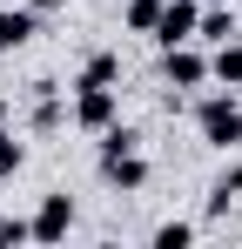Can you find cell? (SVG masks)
<instances>
[{
    "label": "cell",
    "mask_w": 242,
    "mask_h": 249,
    "mask_svg": "<svg viewBox=\"0 0 242 249\" xmlns=\"http://www.w3.org/2000/svg\"><path fill=\"white\" fill-rule=\"evenodd\" d=\"M195 135L208 148H242V101H236V88H215V94L195 101Z\"/></svg>",
    "instance_id": "6da1fadb"
},
{
    "label": "cell",
    "mask_w": 242,
    "mask_h": 249,
    "mask_svg": "<svg viewBox=\"0 0 242 249\" xmlns=\"http://www.w3.org/2000/svg\"><path fill=\"white\" fill-rule=\"evenodd\" d=\"M68 122L87 128V135L115 128V122H121V94H115V88H101V81H74V108H68Z\"/></svg>",
    "instance_id": "7a4b0ae2"
},
{
    "label": "cell",
    "mask_w": 242,
    "mask_h": 249,
    "mask_svg": "<svg viewBox=\"0 0 242 249\" xmlns=\"http://www.w3.org/2000/svg\"><path fill=\"white\" fill-rule=\"evenodd\" d=\"M101 182H108L115 196H141V189H148V155H141V148H115V155H101Z\"/></svg>",
    "instance_id": "3957f363"
},
{
    "label": "cell",
    "mask_w": 242,
    "mask_h": 249,
    "mask_svg": "<svg viewBox=\"0 0 242 249\" xmlns=\"http://www.w3.org/2000/svg\"><path fill=\"white\" fill-rule=\"evenodd\" d=\"M195 20H202V0H161V20H155L148 41L155 47H182V41H195Z\"/></svg>",
    "instance_id": "277c9868"
},
{
    "label": "cell",
    "mask_w": 242,
    "mask_h": 249,
    "mask_svg": "<svg viewBox=\"0 0 242 249\" xmlns=\"http://www.w3.org/2000/svg\"><path fill=\"white\" fill-rule=\"evenodd\" d=\"M161 81H168V88H202V81H208V54H202L195 41L161 47Z\"/></svg>",
    "instance_id": "5b68a950"
},
{
    "label": "cell",
    "mask_w": 242,
    "mask_h": 249,
    "mask_svg": "<svg viewBox=\"0 0 242 249\" xmlns=\"http://www.w3.org/2000/svg\"><path fill=\"white\" fill-rule=\"evenodd\" d=\"M34 222V243H68V229H74V202L68 196H40V209L27 215Z\"/></svg>",
    "instance_id": "8992f818"
},
{
    "label": "cell",
    "mask_w": 242,
    "mask_h": 249,
    "mask_svg": "<svg viewBox=\"0 0 242 249\" xmlns=\"http://www.w3.org/2000/svg\"><path fill=\"white\" fill-rule=\"evenodd\" d=\"M34 34H40V14H34V7H0V54H20Z\"/></svg>",
    "instance_id": "52a82bcc"
},
{
    "label": "cell",
    "mask_w": 242,
    "mask_h": 249,
    "mask_svg": "<svg viewBox=\"0 0 242 249\" xmlns=\"http://www.w3.org/2000/svg\"><path fill=\"white\" fill-rule=\"evenodd\" d=\"M236 34H242V14L229 7V0H215V7H202V20H195V41L222 47V41H236Z\"/></svg>",
    "instance_id": "ba28073f"
},
{
    "label": "cell",
    "mask_w": 242,
    "mask_h": 249,
    "mask_svg": "<svg viewBox=\"0 0 242 249\" xmlns=\"http://www.w3.org/2000/svg\"><path fill=\"white\" fill-rule=\"evenodd\" d=\"M208 81H222V88H242V34H236V41H222L215 54H208Z\"/></svg>",
    "instance_id": "9c48e42d"
},
{
    "label": "cell",
    "mask_w": 242,
    "mask_h": 249,
    "mask_svg": "<svg viewBox=\"0 0 242 249\" xmlns=\"http://www.w3.org/2000/svg\"><path fill=\"white\" fill-rule=\"evenodd\" d=\"M236 196H242V162H229L222 175H215V182H208V215H222V209L236 202Z\"/></svg>",
    "instance_id": "30bf717a"
},
{
    "label": "cell",
    "mask_w": 242,
    "mask_h": 249,
    "mask_svg": "<svg viewBox=\"0 0 242 249\" xmlns=\"http://www.w3.org/2000/svg\"><path fill=\"white\" fill-rule=\"evenodd\" d=\"M34 128H40V135L61 128V88H54V81H34Z\"/></svg>",
    "instance_id": "8fae6325"
},
{
    "label": "cell",
    "mask_w": 242,
    "mask_h": 249,
    "mask_svg": "<svg viewBox=\"0 0 242 249\" xmlns=\"http://www.w3.org/2000/svg\"><path fill=\"white\" fill-rule=\"evenodd\" d=\"M155 20H161V0H128L121 7V27L128 34H155Z\"/></svg>",
    "instance_id": "7c38bea8"
},
{
    "label": "cell",
    "mask_w": 242,
    "mask_h": 249,
    "mask_svg": "<svg viewBox=\"0 0 242 249\" xmlns=\"http://www.w3.org/2000/svg\"><path fill=\"white\" fill-rule=\"evenodd\" d=\"M81 81H101V88H115V81H121V54H115V47H101V54H87V68H81Z\"/></svg>",
    "instance_id": "4fadbf2b"
},
{
    "label": "cell",
    "mask_w": 242,
    "mask_h": 249,
    "mask_svg": "<svg viewBox=\"0 0 242 249\" xmlns=\"http://www.w3.org/2000/svg\"><path fill=\"white\" fill-rule=\"evenodd\" d=\"M20 162H27V148L14 142V128L0 122V182H14V175H20Z\"/></svg>",
    "instance_id": "5bb4252c"
},
{
    "label": "cell",
    "mask_w": 242,
    "mask_h": 249,
    "mask_svg": "<svg viewBox=\"0 0 242 249\" xmlns=\"http://www.w3.org/2000/svg\"><path fill=\"white\" fill-rule=\"evenodd\" d=\"M148 243H155V249H189V243H195V222H161Z\"/></svg>",
    "instance_id": "9a60e30c"
},
{
    "label": "cell",
    "mask_w": 242,
    "mask_h": 249,
    "mask_svg": "<svg viewBox=\"0 0 242 249\" xmlns=\"http://www.w3.org/2000/svg\"><path fill=\"white\" fill-rule=\"evenodd\" d=\"M0 243H34V222L27 215H0Z\"/></svg>",
    "instance_id": "2e32d148"
},
{
    "label": "cell",
    "mask_w": 242,
    "mask_h": 249,
    "mask_svg": "<svg viewBox=\"0 0 242 249\" xmlns=\"http://www.w3.org/2000/svg\"><path fill=\"white\" fill-rule=\"evenodd\" d=\"M27 7H34V14H54V7H68V0H27Z\"/></svg>",
    "instance_id": "e0dca14e"
},
{
    "label": "cell",
    "mask_w": 242,
    "mask_h": 249,
    "mask_svg": "<svg viewBox=\"0 0 242 249\" xmlns=\"http://www.w3.org/2000/svg\"><path fill=\"white\" fill-rule=\"evenodd\" d=\"M7 115H14V108H7V94H0V122H7Z\"/></svg>",
    "instance_id": "ac0fdd59"
}]
</instances>
